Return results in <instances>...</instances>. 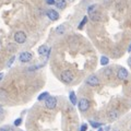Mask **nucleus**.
Returning <instances> with one entry per match:
<instances>
[{
	"label": "nucleus",
	"instance_id": "13",
	"mask_svg": "<svg viewBox=\"0 0 131 131\" xmlns=\"http://www.w3.org/2000/svg\"><path fill=\"white\" fill-rule=\"evenodd\" d=\"M69 100H70L72 105H77V96H75V93L73 91L69 93Z\"/></svg>",
	"mask_w": 131,
	"mask_h": 131
},
{
	"label": "nucleus",
	"instance_id": "26",
	"mask_svg": "<svg viewBox=\"0 0 131 131\" xmlns=\"http://www.w3.org/2000/svg\"><path fill=\"white\" fill-rule=\"evenodd\" d=\"M128 64L130 66V67H131V57H130V58L128 59Z\"/></svg>",
	"mask_w": 131,
	"mask_h": 131
},
{
	"label": "nucleus",
	"instance_id": "25",
	"mask_svg": "<svg viewBox=\"0 0 131 131\" xmlns=\"http://www.w3.org/2000/svg\"><path fill=\"white\" fill-rule=\"evenodd\" d=\"M55 2H56V0H46V3L49 6H52V5H55Z\"/></svg>",
	"mask_w": 131,
	"mask_h": 131
},
{
	"label": "nucleus",
	"instance_id": "6",
	"mask_svg": "<svg viewBox=\"0 0 131 131\" xmlns=\"http://www.w3.org/2000/svg\"><path fill=\"white\" fill-rule=\"evenodd\" d=\"M46 15L49 18V20H51V21H57V20L59 19V13L56 10H54V9L47 10Z\"/></svg>",
	"mask_w": 131,
	"mask_h": 131
},
{
	"label": "nucleus",
	"instance_id": "20",
	"mask_svg": "<svg viewBox=\"0 0 131 131\" xmlns=\"http://www.w3.org/2000/svg\"><path fill=\"white\" fill-rule=\"evenodd\" d=\"M112 68H107V69H106V70L104 71V75L105 77H109L110 74H112Z\"/></svg>",
	"mask_w": 131,
	"mask_h": 131
},
{
	"label": "nucleus",
	"instance_id": "30",
	"mask_svg": "<svg viewBox=\"0 0 131 131\" xmlns=\"http://www.w3.org/2000/svg\"><path fill=\"white\" fill-rule=\"evenodd\" d=\"M98 131H103V129H101V128H100V129H98Z\"/></svg>",
	"mask_w": 131,
	"mask_h": 131
},
{
	"label": "nucleus",
	"instance_id": "28",
	"mask_svg": "<svg viewBox=\"0 0 131 131\" xmlns=\"http://www.w3.org/2000/svg\"><path fill=\"white\" fill-rule=\"evenodd\" d=\"M2 112H3V109H2V107H1V106H0V115L2 114Z\"/></svg>",
	"mask_w": 131,
	"mask_h": 131
},
{
	"label": "nucleus",
	"instance_id": "2",
	"mask_svg": "<svg viewBox=\"0 0 131 131\" xmlns=\"http://www.w3.org/2000/svg\"><path fill=\"white\" fill-rule=\"evenodd\" d=\"M45 106L48 109H55L57 106V98L55 96H48L45 100Z\"/></svg>",
	"mask_w": 131,
	"mask_h": 131
},
{
	"label": "nucleus",
	"instance_id": "11",
	"mask_svg": "<svg viewBox=\"0 0 131 131\" xmlns=\"http://www.w3.org/2000/svg\"><path fill=\"white\" fill-rule=\"evenodd\" d=\"M55 5L58 9H64L66 6H67V2H66V0H57Z\"/></svg>",
	"mask_w": 131,
	"mask_h": 131
},
{
	"label": "nucleus",
	"instance_id": "17",
	"mask_svg": "<svg viewBox=\"0 0 131 131\" xmlns=\"http://www.w3.org/2000/svg\"><path fill=\"white\" fill-rule=\"evenodd\" d=\"M90 125H91L93 128H100V127L102 126L101 122H96V121H93V120L90 121Z\"/></svg>",
	"mask_w": 131,
	"mask_h": 131
},
{
	"label": "nucleus",
	"instance_id": "12",
	"mask_svg": "<svg viewBox=\"0 0 131 131\" xmlns=\"http://www.w3.org/2000/svg\"><path fill=\"white\" fill-rule=\"evenodd\" d=\"M108 116L110 119H117V118L119 117V112H118V110H110Z\"/></svg>",
	"mask_w": 131,
	"mask_h": 131
},
{
	"label": "nucleus",
	"instance_id": "18",
	"mask_svg": "<svg viewBox=\"0 0 131 131\" xmlns=\"http://www.w3.org/2000/svg\"><path fill=\"white\" fill-rule=\"evenodd\" d=\"M86 22H88V16H84L83 20L81 21V23L79 24V26H78V27H79L80 30H81V28H83V26L85 25V23H86Z\"/></svg>",
	"mask_w": 131,
	"mask_h": 131
},
{
	"label": "nucleus",
	"instance_id": "7",
	"mask_svg": "<svg viewBox=\"0 0 131 131\" xmlns=\"http://www.w3.org/2000/svg\"><path fill=\"white\" fill-rule=\"evenodd\" d=\"M86 84L91 85V86H96V85L100 84V80H98V78L96 75H90L88 79H86Z\"/></svg>",
	"mask_w": 131,
	"mask_h": 131
},
{
	"label": "nucleus",
	"instance_id": "4",
	"mask_svg": "<svg viewBox=\"0 0 131 131\" xmlns=\"http://www.w3.org/2000/svg\"><path fill=\"white\" fill-rule=\"evenodd\" d=\"M32 58H33V56H32L31 52H28V51H23V52H21V54H20V56H19V60L21 61V62H23V63L31 61Z\"/></svg>",
	"mask_w": 131,
	"mask_h": 131
},
{
	"label": "nucleus",
	"instance_id": "9",
	"mask_svg": "<svg viewBox=\"0 0 131 131\" xmlns=\"http://www.w3.org/2000/svg\"><path fill=\"white\" fill-rule=\"evenodd\" d=\"M89 15H90V18H91L93 21H100V20L102 19L101 14L97 13L96 11H93V12H91V13H89Z\"/></svg>",
	"mask_w": 131,
	"mask_h": 131
},
{
	"label": "nucleus",
	"instance_id": "3",
	"mask_svg": "<svg viewBox=\"0 0 131 131\" xmlns=\"http://www.w3.org/2000/svg\"><path fill=\"white\" fill-rule=\"evenodd\" d=\"M14 40L18 44H23V43H25V40H26V34L24 32L22 31H19V32H16L15 34H14Z\"/></svg>",
	"mask_w": 131,
	"mask_h": 131
},
{
	"label": "nucleus",
	"instance_id": "22",
	"mask_svg": "<svg viewBox=\"0 0 131 131\" xmlns=\"http://www.w3.org/2000/svg\"><path fill=\"white\" fill-rule=\"evenodd\" d=\"M21 122H22V119H21V118H18V119H15V120H14V126H15V127H18V126L21 125Z\"/></svg>",
	"mask_w": 131,
	"mask_h": 131
},
{
	"label": "nucleus",
	"instance_id": "27",
	"mask_svg": "<svg viewBox=\"0 0 131 131\" xmlns=\"http://www.w3.org/2000/svg\"><path fill=\"white\" fill-rule=\"evenodd\" d=\"M2 78H3V73H0V81H1Z\"/></svg>",
	"mask_w": 131,
	"mask_h": 131
},
{
	"label": "nucleus",
	"instance_id": "15",
	"mask_svg": "<svg viewBox=\"0 0 131 131\" xmlns=\"http://www.w3.org/2000/svg\"><path fill=\"white\" fill-rule=\"evenodd\" d=\"M108 62H109L108 57L103 56V57L101 58V64H102V66H107V64H108Z\"/></svg>",
	"mask_w": 131,
	"mask_h": 131
},
{
	"label": "nucleus",
	"instance_id": "16",
	"mask_svg": "<svg viewBox=\"0 0 131 131\" xmlns=\"http://www.w3.org/2000/svg\"><path fill=\"white\" fill-rule=\"evenodd\" d=\"M56 33H57V34H59V35L63 34V33H64V25H59L58 27L56 28Z\"/></svg>",
	"mask_w": 131,
	"mask_h": 131
},
{
	"label": "nucleus",
	"instance_id": "29",
	"mask_svg": "<svg viewBox=\"0 0 131 131\" xmlns=\"http://www.w3.org/2000/svg\"><path fill=\"white\" fill-rule=\"evenodd\" d=\"M128 52H131V44H130V46H129V48H128Z\"/></svg>",
	"mask_w": 131,
	"mask_h": 131
},
{
	"label": "nucleus",
	"instance_id": "5",
	"mask_svg": "<svg viewBox=\"0 0 131 131\" xmlns=\"http://www.w3.org/2000/svg\"><path fill=\"white\" fill-rule=\"evenodd\" d=\"M79 109L81 112H86V110L90 108V102L88 100H85V98H81L79 101Z\"/></svg>",
	"mask_w": 131,
	"mask_h": 131
},
{
	"label": "nucleus",
	"instance_id": "1",
	"mask_svg": "<svg viewBox=\"0 0 131 131\" xmlns=\"http://www.w3.org/2000/svg\"><path fill=\"white\" fill-rule=\"evenodd\" d=\"M60 79L62 82H64V83H71V82L73 81V79H74V75H73V73L70 71V70H64L61 72L60 74Z\"/></svg>",
	"mask_w": 131,
	"mask_h": 131
},
{
	"label": "nucleus",
	"instance_id": "23",
	"mask_svg": "<svg viewBox=\"0 0 131 131\" xmlns=\"http://www.w3.org/2000/svg\"><path fill=\"white\" fill-rule=\"evenodd\" d=\"M14 59H15V57H14V56H12V57H11V58H10V60H9V61H8V64H7V66H8V67H10V66H11L12 63H13V61H14Z\"/></svg>",
	"mask_w": 131,
	"mask_h": 131
},
{
	"label": "nucleus",
	"instance_id": "14",
	"mask_svg": "<svg viewBox=\"0 0 131 131\" xmlns=\"http://www.w3.org/2000/svg\"><path fill=\"white\" fill-rule=\"evenodd\" d=\"M49 96V93L48 92H44V93H42L40 95L37 97V100L38 101H44V100H46V98Z\"/></svg>",
	"mask_w": 131,
	"mask_h": 131
},
{
	"label": "nucleus",
	"instance_id": "8",
	"mask_svg": "<svg viewBox=\"0 0 131 131\" xmlns=\"http://www.w3.org/2000/svg\"><path fill=\"white\" fill-rule=\"evenodd\" d=\"M117 78L119 80H126L127 78H128V71H127L126 68H120L119 70L117 72Z\"/></svg>",
	"mask_w": 131,
	"mask_h": 131
},
{
	"label": "nucleus",
	"instance_id": "21",
	"mask_svg": "<svg viewBox=\"0 0 131 131\" xmlns=\"http://www.w3.org/2000/svg\"><path fill=\"white\" fill-rule=\"evenodd\" d=\"M0 131H13V129L10 128L9 126H5V127H1V128H0Z\"/></svg>",
	"mask_w": 131,
	"mask_h": 131
},
{
	"label": "nucleus",
	"instance_id": "19",
	"mask_svg": "<svg viewBox=\"0 0 131 131\" xmlns=\"http://www.w3.org/2000/svg\"><path fill=\"white\" fill-rule=\"evenodd\" d=\"M15 49H16V47H15L14 44H9L8 45V50L9 51H14Z\"/></svg>",
	"mask_w": 131,
	"mask_h": 131
},
{
	"label": "nucleus",
	"instance_id": "24",
	"mask_svg": "<svg viewBox=\"0 0 131 131\" xmlns=\"http://www.w3.org/2000/svg\"><path fill=\"white\" fill-rule=\"evenodd\" d=\"M88 130V125L86 124H83L81 126V128H80V131H86Z\"/></svg>",
	"mask_w": 131,
	"mask_h": 131
},
{
	"label": "nucleus",
	"instance_id": "10",
	"mask_svg": "<svg viewBox=\"0 0 131 131\" xmlns=\"http://www.w3.org/2000/svg\"><path fill=\"white\" fill-rule=\"evenodd\" d=\"M48 46L47 45H42V46H39L38 48V54L40 56H44V55H46L47 54V51H48Z\"/></svg>",
	"mask_w": 131,
	"mask_h": 131
}]
</instances>
